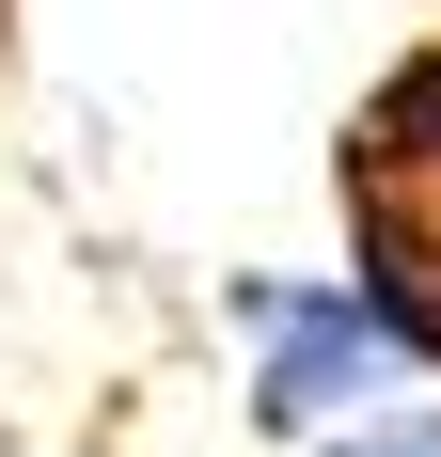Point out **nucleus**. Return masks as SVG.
<instances>
[{
  "label": "nucleus",
  "mask_w": 441,
  "mask_h": 457,
  "mask_svg": "<svg viewBox=\"0 0 441 457\" xmlns=\"http://www.w3.org/2000/svg\"><path fill=\"white\" fill-rule=\"evenodd\" d=\"M331 205H347V284L395 316V347L441 378V32L395 47L331 127Z\"/></svg>",
  "instance_id": "nucleus-1"
},
{
  "label": "nucleus",
  "mask_w": 441,
  "mask_h": 457,
  "mask_svg": "<svg viewBox=\"0 0 441 457\" xmlns=\"http://www.w3.org/2000/svg\"><path fill=\"white\" fill-rule=\"evenodd\" d=\"M237 331H253V426H284V442H331L395 378H426L362 284H237Z\"/></svg>",
  "instance_id": "nucleus-2"
},
{
  "label": "nucleus",
  "mask_w": 441,
  "mask_h": 457,
  "mask_svg": "<svg viewBox=\"0 0 441 457\" xmlns=\"http://www.w3.org/2000/svg\"><path fill=\"white\" fill-rule=\"evenodd\" d=\"M315 457H441V411H362V426H331Z\"/></svg>",
  "instance_id": "nucleus-3"
}]
</instances>
